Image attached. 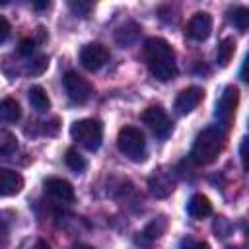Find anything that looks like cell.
Returning <instances> with one entry per match:
<instances>
[{
    "label": "cell",
    "instance_id": "cell-1",
    "mask_svg": "<svg viewBox=\"0 0 249 249\" xmlns=\"http://www.w3.org/2000/svg\"><path fill=\"white\" fill-rule=\"evenodd\" d=\"M144 56L152 76L160 82H169L177 74L173 47L161 37H150L144 43Z\"/></svg>",
    "mask_w": 249,
    "mask_h": 249
},
{
    "label": "cell",
    "instance_id": "cell-2",
    "mask_svg": "<svg viewBox=\"0 0 249 249\" xmlns=\"http://www.w3.org/2000/svg\"><path fill=\"white\" fill-rule=\"evenodd\" d=\"M224 144H226L224 130L218 126H208L202 132H198V136L191 148V160L196 165H208L224 150Z\"/></svg>",
    "mask_w": 249,
    "mask_h": 249
},
{
    "label": "cell",
    "instance_id": "cell-3",
    "mask_svg": "<svg viewBox=\"0 0 249 249\" xmlns=\"http://www.w3.org/2000/svg\"><path fill=\"white\" fill-rule=\"evenodd\" d=\"M70 136L89 152H95L103 140V123L99 119H82L70 126Z\"/></svg>",
    "mask_w": 249,
    "mask_h": 249
},
{
    "label": "cell",
    "instance_id": "cell-4",
    "mask_svg": "<svg viewBox=\"0 0 249 249\" xmlns=\"http://www.w3.org/2000/svg\"><path fill=\"white\" fill-rule=\"evenodd\" d=\"M117 146L121 154H124L132 161H144L146 160V140L140 128L136 126H124L119 130Z\"/></svg>",
    "mask_w": 249,
    "mask_h": 249
},
{
    "label": "cell",
    "instance_id": "cell-5",
    "mask_svg": "<svg viewBox=\"0 0 249 249\" xmlns=\"http://www.w3.org/2000/svg\"><path fill=\"white\" fill-rule=\"evenodd\" d=\"M62 86H64L66 95L74 103H86L93 95V86L74 70H68L62 76Z\"/></svg>",
    "mask_w": 249,
    "mask_h": 249
},
{
    "label": "cell",
    "instance_id": "cell-6",
    "mask_svg": "<svg viewBox=\"0 0 249 249\" xmlns=\"http://www.w3.org/2000/svg\"><path fill=\"white\" fill-rule=\"evenodd\" d=\"M237 103H239V91L235 86H226L220 93V97L216 99V109H214V115L216 119L224 124V126H230L233 115H235V109H237Z\"/></svg>",
    "mask_w": 249,
    "mask_h": 249
},
{
    "label": "cell",
    "instance_id": "cell-7",
    "mask_svg": "<svg viewBox=\"0 0 249 249\" xmlns=\"http://www.w3.org/2000/svg\"><path fill=\"white\" fill-rule=\"evenodd\" d=\"M142 121H144V124H146L158 138H161V140L167 138V136L171 134L173 124H171L167 113H165L160 105H152V107H148V109L142 113Z\"/></svg>",
    "mask_w": 249,
    "mask_h": 249
},
{
    "label": "cell",
    "instance_id": "cell-8",
    "mask_svg": "<svg viewBox=\"0 0 249 249\" xmlns=\"http://www.w3.org/2000/svg\"><path fill=\"white\" fill-rule=\"evenodd\" d=\"M109 60V51L101 43H88L80 51V62L86 70L95 72Z\"/></svg>",
    "mask_w": 249,
    "mask_h": 249
},
{
    "label": "cell",
    "instance_id": "cell-9",
    "mask_svg": "<svg viewBox=\"0 0 249 249\" xmlns=\"http://www.w3.org/2000/svg\"><path fill=\"white\" fill-rule=\"evenodd\" d=\"M148 187H150L152 195L158 196V198H165L167 195H171L173 189H175V173H173V169L160 167L158 171H154L150 175V179H148Z\"/></svg>",
    "mask_w": 249,
    "mask_h": 249
},
{
    "label": "cell",
    "instance_id": "cell-10",
    "mask_svg": "<svg viewBox=\"0 0 249 249\" xmlns=\"http://www.w3.org/2000/svg\"><path fill=\"white\" fill-rule=\"evenodd\" d=\"M212 31V18L206 12H196L187 23V37L193 41H206Z\"/></svg>",
    "mask_w": 249,
    "mask_h": 249
},
{
    "label": "cell",
    "instance_id": "cell-11",
    "mask_svg": "<svg viewBox=\"0 0 249 249\" xmlns=\"http://www.w3.org/2000/svg\"><path fill=\"white\" fill-rule=\"evenodd\" d=\"M45 191L49 196H53L58 202H74V187L60 177H49L45 181Z\"/></svg>",
    "mask_w": 249,
    "mask_h": 249
},
{
    "label": "cell",
    "instance_id": "cell-12",
    "mask_svg": "<svg viewBox=\"0 0 249 249\" xmlns=\"http://www.w3.org/2000/svg\"><path fill=\"white\" fill-rule=\"evenodd\" d=\"M202 95H204V91H202L200 88H196V86H191V88L183 89V91L175 97V111H177L179 115L191 113V111L202 101Z\"/></svg>",
    "mask_w": 249,
    "mask_h": 249
},
{
    "label": "cell",
    "instance_id": "cell-13",
    "mask_svg": "<svg viewBox=\"0 0 249 249\" xmlns=\"http://www.w3.org/2000/svg\"><path fill=\"white\" fill-rule=\"evenodd\" d=\"M21 189H23V177L14 169L0 167V196L18 195Z\"/></svg>",
    "mask_w": 249,
    "mask_h": 249
},
{
    "label": "cell",
    "instance_id": "cell-14",
    "mask_svg": "<svg viewBox=\"0 0 249 249\" xmlns=\"http://www.w3.org/2000/svg\"><path fill=\"white\" fill-rule=\"evenodd\" d=\"M187 212H189V216H193V218H196V220H202V218H206V216L212 214V202L208 200V196L196 193V195H193V196L189 198V202H187Z\"/></svg>",
    "mask_w": 249,
    "mask_h": 249
},
{
    "label": "cell",
    "instance_id": "cell-15",
    "mask_svg": "<svg viewBox=\"0 0 249 249\" xmlns=\"http://www.w3.org/2000/svg\"><path fill=\"white\" fill-rule=\"evenodd\" d=\"M165 228H167V220H165V216H158L156 220H152V222L140 231L138 243H140V241H142V243H152V241H156V239L165 231Z\"/></svg>",
    "mask_w": 249,
    "mask_h": 249
},
{
    "label": "cell",
    "instance_id": "cell-16",
    "mask_svg": "<svg viewBox=\"0 0 249 249\" xmlns=\"http://www.w3.org/2000/svg\"><path fill=\"white\" fill-rule=\"evenodd\" d=\"M138 35H140V27H138L134 21H126L124 25H121V27L117 29L115 41H117L121 47H130V45L136 43Z\"/></svg>",
    "mask_w": 249,
    "mask_h": 249
},
{
    "label": "cell",
    "instance_id": "cell-17",
    "mask_svg": "<svg viewBox=\"0 0 249 249\" xmlns=\"http://www.w3.org/2000/svg\"><path fill=\"white\" fill-rule=\"evenodd\" d=\"M27 97H29L31 107H33L37 113H45V111H49V107H51V99H49L47 91H45L41 86H33V88H29Z\"/></svg>",
    "mask_w": 249,
    "mask_h": 249
},
{
    "label": "cell",
    "instance_id": "cell-18",
    "mask_svg": "<svg viewBox=\"0 0 249 249\" xmlns=\"http://www.w3.org/2000/svg\"><path fill=\"white\" fill-rule=\"evenodd\" d=\"M233 53H235V39L233 37H226L220 41L218 45V51H216V62L226 68L230 64V60L233 58Z\"/></svg>",
    "mask_w": 249,
    "mask_h": 249
},
{
    "label": "cell",
    "instance_id": "cell-19",
    "mask_svg": "<svg viewBox=\"0 0 249 249\" xmlns=\"http://www.w3.org/2000/svg\"><path fill=\"white\" fill-rule=\"evenodd\" d=\"M19 117H21V109H19V105H18L16 99L6 97V99L0 101V121H4V123H16V121H19Z\"/></svg>",
    "mask_w": 249,
    "mask_h": 249
},
{
    "label": "cell",
    "instance_id": "cell-20",
    "mask_svg": "<svg viewBox=\"0 0 249 249\" xmlns=\"http://www.w3.org/2000/svg\"><path fill=\"white\" fill-rule=\"evenodd\" d=\"M64 161H66V165L74 171V173H82L84 169H86V160H84V156L78 152V150H74V148H68L66 150V156H64Z\"/></svg>",
    "mask_w": 249,
    "mask_h": 249
},
{
    "label": "cell",
    "instance_id": "cell-21",
    "mask_svg": "<svg viewBox=\"0 0 249 249\" xmlns=\"http://www.w3.org/2000/svg\"><path fill=\"white\" fill-rule=\"evenodd\" d=\"M18 150V142L12 132L0 128V158H8Z\"/></svg>",
    "mask_w": 249,
    "mask_h": 249
},
{
    "label": "cell",
    "instance_id": "cell-22",
    "mask_svg": "<svg viewBox=\"0 0 249 249\" xmlns=\"http://www.w3.org/2000/svg\"><path fill=\"white\" fill-rule=\"evenodd\" d=\"M230 21H231L239 31H245L247 25H249V12H247V8L237 6V8L230 10Z\"/></svg>",
    "mask_w": 249,
    "mask_h": 249
},
{
    "label": "cell",
    "instance_id": "cell-23",
    "mask_svg": "<svg viewBox=\"0 0 249 249\" xmlns=\"http://www.w3.org/2000/svg\"><path fill=\"white\" fill-rule=\"evenodd\" d=\"M47 64H49L47 56H37V58H33V60L27 64L25 72H27V74H31V76H39V74H43V72H45Z\"/></svg>",
    "mask_w": 249,
    "mask_h": 249
},
{
    "label": "cell",
    "instance_id": "cell-24",
    "mask_svg": "<svg viewBox=\"0 0 249 249\" xmlns=\"http://www.w3.org/2000/svg\"><path fill=\"white\" fill-rule=\"evenodd\" d=\"M214 231H216V235L226 237V235H230V231H231V224H230L224 216H218L216 222H214Z\"/></svg>",
    "mask_w": 249,
    "mask_h": 249
},
{
    "label": "cell",
    "instance_id": "cell-25",
    "mask_svg": "<svg viewBox=\"0 0 249 249\" xmlns=\"http://www.w3.org/2000/svg\"><path fill=\"white\" fill-rule=\"evenodd\" d=\"M68 8H70L76 16L86 18V16L89 14V10H91V4H89V2H82V0H78V2H68Z\"/></svg>",
    "mask_w": 249,
    "mask_h": 249
},
{
    "label": "cell",
    "instance_id": "cell-26",
    "mask_svg": "<svg viewBox=\"0 0 249 249\" xmlns=\"http://www.w3.org/2000/svg\"><path fill=\"white\" fill-rule=\"evenodd\" d=\"M179 249H210L206 241H200V239H193V237H185L181 243H179Z\"/></svg>",
    "mask_w": 249,
    "mask_h": 249
},
{
    "label": "cell",
    "instance_id": "cell-27",
    "mask_svg": "<svg viewBox=\"0 0 249 249\" xmlns=\"http://www.w3.org/2000/svg\"><path fill=\"white\" fill-rule=\"evenodd\" d=\"M33 49H35V41L33 39H23L21 43H19V54H23V56H31L33 54Z\"/></svg>",
    "mask_w": 249,
    "mask_h": 249
},
{
    "label": "cell",
    "instance_id": "cell-28",
    "mask_svg": "<svg viewBox=\"0 0 249 249\" xmlns=\"http://www.w3.org/2000/svg\"><path fill=\"white\" fill-rule=\"evenodd\" d=\"M10 31H12L10 21H8L4 16H0V43H4V41L10 37Z\"/></svg>",
    "mask_w": 249,
    "mask_h": 249
},
{
    "label": "cell",
    "instance_id": "cell-29",
    "mask_svg": "<svg viewBox=\"0 0 249 249\" xmlns=\"http://www.w3.org/2000/svg\"><path fill=\"white\" fill-rule=\"evenodd\" d=\"M31 249H51V245H49L45 239H39V241H35V245H33Z\"/></svg>",
    "mask_w": 249,
    "mask_h": 249
},
{
    "label": "cell",
    "instance_id": "cell-30",
    "mask_svg": "<svg viewBox=\"0 0 249 249\" xmlns=\"http://www.w3.org/2000/svg\"><path fill=\"white\" fill-rule=\"evenodd\" d=\"M245 146H247V138H243V142H241V150H239V152H241V161H243V167H245V158H247V156H245Z\"/></svg>",
    "mask_w": 249,
    "mask_h": 249
},
{
    "label": "cell",
    "instance_id": "cell-31",
    "mask_svg": "<svg viewBox=\"0 0 249 249\" xmlns=\"http://www.w3.org/2000/svg\"><path fill=\"white\" fill-rule=\"evenodd\" d=\"M33 6H35V8H37V10H45V8H49V6H51V4H49V2H35V4H33Z\"/></svg>",
    "mask_w": 249,
    "mask_h": 249
},
{
    "label": "cell",
    "instance_id": "cell-32",
    "mask_svg": "<svg viewBox=\"0 0 249 249\" xmlns=\"http://www.w3.org/2000/svg\"><path fill=\"white\" fill-rule=\"evenodd\" d=\"M72 249H93L91 245H84V243H78V245H74Z\"/></svg>",
    "mask_w": 249,
    "mask_h": 249
},
{
    "label": "cell",
    "instance_id": "cell-33",
    "mask_svg": "<svg viewBox=\"0 0 249 249\" xmlns=\"http://www.w3.org/2000/svg\"><path fill=\"white\" fill-rule=\"evenodd\" d=\"M228 249H237V247H228Z\"/></svg>",
    "mask_w": 249,
    "mask_h": 249
}]
</instances>
